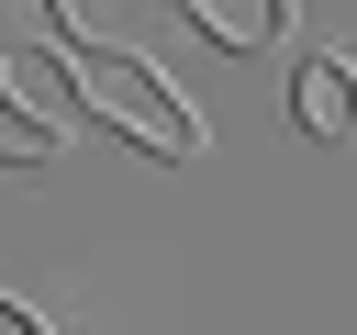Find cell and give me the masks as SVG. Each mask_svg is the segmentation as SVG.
Returning <instances> with one entry per match:
<instances>
[{
  "mask_svg": "<svg viewBox=\"0 0 357 335\" xmlns=\"http://www.w3.org/2000/svg\"><path fill=\"white\" fill-rule=\"evenodd\" d=\"M56 56H67V89H78V112H89V123H123L145 156H190V145H201V112L156 78V56H145V45L67 22V34H56Z\"/></svg>",
  "mask_w": 357,
  "mask_h": 335,
  "instance_id": "cell-1",
  "label": "cell"
},
{
  "mask_svg": "<svg viewBox=\"0 0 357 335\" xmlns=\"http://www.w3.org/2000/svg\"><path fill=\"white\" fill-rule=\"evenodd\" d=\"M290 123H301L312 145H357V67H346V56H301V78H290Z\"/></svg>",
  "mask_w": 357,
  "mask_h": 335,
  "instance_id": "cell-2",
  "label": "cell"
},
{
  "mask_svg": "<svg viewBox=\"0 0 357 335\" xmlns=\"http://www.w3.org/2000/svg\"><path fill=\"white\" fill-rule=\"evenodd\" d=\"M67 156V123L22 89V67H11V45H0V168H56Z\"/></svg>",
  "mask_w": 357,
  "mask_h": 335,
  "instance_id": "cell-3",
  "label": "cell"
},
{
  "mask_svg": "<svg viewBox=\"0 0 357 335\" xmlns=\"http://www.w3.org/2000/svg\"><path fill=\"white\" fill-rule=\"evenodd\" d=\"M178 11H190L223 56H268V45L290 34V0H178Z\"/></svg>",
  "mask_w": 357,
  "mask_h": 335,
  "instance_id": "cell-4",
  "label": "cell"
},
{
  "mask_svg": "<svg viewBox=\"0 0 357 335\" xmlns=\"http://www.w3.org/2000/svg\"><path fill=\"white\" fill-rule=\"evenodd\" d=\"M0 335H45V313H22V302L0 290Z\"/></svg>",
  "mask_w": 357,
  "mask_h": 335,
  "instance_id": "cell-5",
  "label": "cell"
}]
</instances>
